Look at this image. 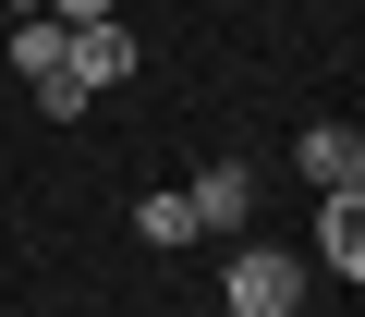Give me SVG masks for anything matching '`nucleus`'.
<instances>
[{
  "instance_id": "f257e3e1",
  "label": "nucleus",
  "mask_w": 365,
  "mask_h": 317,
  "mask_svg": "<svg viewBox=\"0 0 365 317\" xmlns=\"http://www.w3.org/2000/svg\"><path fill=\"white\" fill-rule=\"evenodd\" d=\"M304 281H317V268H304V256H268V244H244V256L220 268L232 317H292V305H304Z\"/></svg>"
},
{
  "instance_id": "f03ea898",
  "label": "nucleus",
  "mask_w": 365,
  "mask_h": 317,
  "mask_svg": "<svg viewBox=\"0 0 365 317\" xmlns=\"http://www.w3.org/2000/svg\"><path fill=\"white\" fill-rule=\"evenodd\" d=\"M61 74L98 98V86H122L134 74V37H122V13H98V25H61Z\"/></svg>"
},
{
  "instance_id": "7ed1b4c3",
  "label": "nucleus",
  "mask_w": 365,
  "mask_h": 317,
  "mask_svg": "<svg viewBox=\"0 0 365 317\" xmlns=\"http://www.w3.org/2000/svg\"><path fill=\"white\" fill-rule=\"evenodd\" d=\"M292 158H304V183H317V196H365V134H353V122H304Z\"/></svg>"
},
{
  "instance_id": "20e7f679",
  "label": "nucleus",
  "mask_w": 365,
  "mask_h": 317,
  "mask_svg": "<svg viewBox=\"0 0 365 317\" xmlns=\"http://www.w3.org/2000/svg\"><path fill=\"white\" fill-rule=\"evenodd\" d=\"M317 268L365 281V196H317Z\"/></svg>"
},
{
  "instance_id": "39448f33",
  "label": "nucleus",
  "mask_w": 365,
  "mask_h": 317,
  "mask_svg": "<svg viewBox=\"0 0 365 317\" xmlns=\"http://www.w3.org/2000/svg\"><path fill=\"white\" fill-rule=\"evenodd\" d=\"M195 232H256V183L244 171H207L195 183Z\"/></svg>"
},
{
  "instance_id": "423d86ee",
  "label": "nucleus",
  "mask_w": 365,
  "mask_h": 317,
  "mask_svg": "<svg viewBox=\"0 0 365 317\" xmlns=\"http://www.w3.org/2000/svg\"><path fill=\"white\" fill-rule=\"evenodd\" d=\"M134 232H146V244H207V232H195V196H146Z\"/></svg>"
},
{
  "instance_id": "0eeeda50",
  "label": "nucleus",
  "mask_w": 365,
  "mask_h": 317,
  "mask_svg": "<svg viewBox=\"0 0 365 317\" xmlns=\"http://www.w3.org/2000/svg\"><path fill=\"white\" fill-rule=\"evenodd\" d=\"M25 86H37V110H49V122H73V110H86V86H73L61 61H49V74H25Z\"/></svg>"
},
{
  "instance_id": "6e6552de",
  "label": "nucleus",
  "mask_w": 365,
  "mask_h": 317,
  "mask_svg": "<svg viewBox=\"0 0 365 317\" xmlns=\"http://www.w3.org/2000/svg\"><path fill=\"white\" fill-rule=\"evenodd\" d=\"M110 13V0H49V25H98Z\"/></svg>"
},
{
  "instance_id": "1a4fd4ad",
  "label": "nucleus",
  "mask_w": 365,
  "mask_h": 317,
  "mask_svg": "<svg viewBox=\"0 0 365 317\" xmlns=\"http://www.w3.org/2000/svg\"><path fill=\"white\" fill-rule=\"evenodd\" d=\"M0 13H49V0H0Z\"/></svg>"
}]
</instances>
